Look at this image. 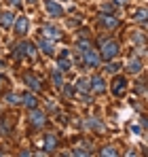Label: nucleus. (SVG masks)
Returning a JSON list of instances; mask_svg holds the SVG:
<instances>
[{
  "label": "nucleus",
  "mask_w": 148,
  "mask_h": 157,
  "mask_svg": "<svg viewBox=\"0 0 148 157\" xmlns=\"http://www.w3.org/2000/svg\"><path fill=\"white\" fill-rule=\"evenodd\" d=\"M91 91H95V94L106 91V83H104V78H102V77H93V78H91Z\"/></svg>",
  "instance_id": "obj_14"
},
{
  "label": "nucleus",
  "mask_w": 148,
  "mask_h": 157,
  "mask_svg": "<svg viewBox=\"0 0 148 157\" xmlns=\"http://www.w3.org/2000/svg\"><path fill=\"white\" fill-rule=\"evenodd\" d=\"M72 153H74V155H91V149H87L85 144H78Z\"/></svg>",
  "instance_id": "obj_22"
},
{
  "label": "nucleus",
  "mask_w": 148,
  "mask_h": 157,
  "mask_svg": "<svg viewBox=\"0 0 148 157\" xmlns=\"http://www.w3.org/2000/svg\"><path fill=\"white\" fill-rule=\"evenodd\" d=\"M133 19L140 21V24H146V21H148V11H146V9H138L135 15H133Z\"/></svg>",
  "instance_id": "obj_20"
},
{
  "label": "nucleus",
  "mask_w": 148,
  "mask_h": 157,
  "mask_svg": "<svg viewBox=\"0 0 148 157\" xmlns=\"http://www.w3.org/2000/svg\"><path fill=\"white\" fill-rule=\"evenodd\" d=\"M30 121H32V125H34V128H43V125L47 123V117H45V113H43V110L32 108V113H30Z\"/></svg>",
  "instance_id": "obj_4"
},
{
  "label": "nucleus",
  "mask_w": 148,
  "mask_h": 157,
  "mask_svg": "<svg viewBox=\"0 0 148 157\" xmlns=\"http://www.w3.org/2000/svg\"><path fill=\"white\" fill-rule=\"evenodd\" d=\"M28 28H30V21H28V17H24V15L15 17V24H13V30H15L17 34H25V32H28Z\"/></svg>",
  "instance_id": "obj_7"
},
{
  "label": "nucleus",
  "mask_w": 148,
  "mask_h": 157,
  "mask_svg": "<svg viewBox=\"0 0 148 157\" xmlns=\"http://www.w3.org/2000/svg\"><path fill=\"white\" fill-rule=\"evenodd\" d=\"M89 47H91V45H89L87 40H80V43H78V49H80V51H85V49H89Z\"/></svg>",
  "instance_id": "obj_27"
},
{
  "label": "nucleus",
  "mask_w": 148,
  "mask_h": 157,
  "mask_svg": "<svg viewBox=\"0 0 148 157\" xmlns=\"http://www.w3.org/2000/svg\"><path fill=\"white\" fill-rule=\"evenodd\" d=\"M51 78H53V85L55 87H59V89L64 87V75H61V70H53L51 72Z\"/></svg>",
  "instance_id": "obj_17"
},
{
  "label": "nucleus",
  "mask_w": 148,
  "mask_h": 157,
  "mask_svg": "<svg viewBox=\"0 0 148 157\" xmlns=\"http://www.w3.org/2000/svg\"><path fill=\"white\" fill-rule=\"evenodd\" d=\"M15 53H17V57H21V55H30V57H34V55H36V47H34L32 43H19L17 49H15Z\"/></svg>",
  "instance_id": "obj_5"
},
{
  "label": "nucleus",
  "mask_w": 148,
  "mask_h": 157,
  "mask_svg": "<svg viewBox=\"0 0 148 157\" xmlns=\"http://www.w3.org/2000/svg\"><path fill=\"white\" fill-rule=\"evenodd\" d=\"M38 47L43 49V53H47V55H55V47H53V40H51V38L38 40Z\"/></svg>",
  "instance_id": "obj_13"
},
{
  "label": "nucleus",
  "mask_w": 148,
  "mask_h": 157,
  "mask_svg": "<svg viewBox=\"0 0 148 157\" xmlns=\"http://www.w3.org/2000/svg\"><path fill=\"white\" fill-rule=\"evenodd\" d=\"M119 68H121V64H106V72H110V75H114V72H119Z\"/></svg>",
  "instance_id": "obj_26"
},
{
  "label": "nucleus",
  "mask_w": 148,
  "mask_h": 157,
  "mask_svg": "<svg viewBox=\"0 0 148 157\" xmlns=\"http://www.w3.org/2000/svg\"><path fill=\"white\" fill-rule=\"evenodd\" d=\"M61 91H64V96H66V98H72V96H74V85H64V87H61Z\"/></svg>",
  "instance_id": "obj_25"
},
{
  "label": "nucleus",
  "mask_w": 148,
  "mask_h": 157,
  "mask_svg": "<svg viewBox=\"0 0 148 157\" xmlns=\"http://www.w3.org/2000/svg\"><path fill=\"white\" fill-rule=\"evenodd\" d=\"M57 149V136L55 134H45V151L53 153Z\"/></svg>",
  "instance_id": "obj_10"
},
{
  "label": "nucleus",
  "mask_w": 148,
  "mask_h": 157,
  "mask_svg": "<svg viewBox=\"0 0 148 157\" xmlns=\"http://www.w3.org/2000/svg\"><path fill=\"white\" fill-rule=\"evenodd\" d=\"M45 11L49 13L51 17H61V15H64L61 4H59V2H55V0H45Z\"/></svg>",
  "instance_id": "obj_3"
},
{
  "label": "nucleus",
  "mask_w": 148,
  "mask_h": 157,
  "mask_svg": "<svg viewBox=\"0 0 148 157\" xmlns=\"http://www.w3.org/2000/svg\"><path fill=\"white\" fill-rule=\"evenodd\" d=\"M114 2H117V4H127L129 0H114Z\"/></svg>",
  "instance_id": "obj_29"
},
{
  "label": "nucleus",
  "mask_w": 148,
  "mask_h": 157,
  "mask_svg": "<svg viewBox=\"0 0 148 157\" xmlns=\"http://www.w3.org/2000/svg\"><path fill=\"white\" fill-rule=\"evenodd\" d=\"M59 70L64 72V70H68L70 68V62H68V51H61V55H59Z\"/></svg>",
  "instance_id": "obj_19"
},
{
  "label": "nucleus",
  "mask_w": 148,
  "mask_h": 157,
  "mask_svg": "<svg viewBox=\"0 0 148 157\" xmlns=\"http://www.w3.org/2000/svg\"><path fill=\"white\" fill-rule=\"evenodd\" d=\"M9 2H11V4H19L21 0H9Z\"/></svg>",
  "instance_id": "obj_30"
},
{
  "label": "nucleus",
  "mask_w": 148,
  "mask_h": 157,
  "mask_svg": "<svg viewBox=\"0 0 148 157\" xmlns=\"http://www.w3.org/2000/svg\"><path fill=\"white\" fill-rule=\"evenodd\" d=\"M0 134H2V132H0Z\"/></svg>",
  "instance_id": "obj_32"
},
{
  "label": "nucleus",
  "mask_w": 148,
  "mask_h": 157,
  "mask_svg": "<svg viewBox=\"0 0 148 157\" xmlns=\"http://www.w3.org/2000/svg\"><path fill=\"white\" fill-rule=\"evenodd\" d=\"M83 59H85V64H87V66L95 68V66H99V62H102V55L89 47V49H85V51H83Z\"/></svg>",
  "instance_id": "obj_2"
},
{
  "label": "nucleus",
  "mask_w": 148,
  "mask_h": 157,
  "mask_svg": "<svg viewBox=\"0 0 148 157\" xmlns=\"http://www.w3.org/2000/svg\"><path fill=\"white\" fill-rule=\"evenodd\" d=\"M99 24H102L104 28H108V30H114V28H119V19L104 13V15H99Z\"/></svg>",
  "instance_id": "obj_8"
},
{
  "label": "nucleus",
  "mask_w": 148,
  "mask_h": 157,
  "mask_svg": "<svg viewBox=\"0 0 148 157\" xmlns=\"http://www.w3.org/2000/svg\"><path fill=\"white\" fill-rule=\"evenodd\" d=\"M99 55L102 59H114L119 55V43L112 38H99Z\"/></svg>",
  "instance_id": "obj_1"
},
{
  "label": "nucleus",
  "mask_w": 148,
  "mask_h": 157,
  "mask_svg": "<svg viewBox=\"0 0 148 157\" xmlns=\"http://www.w3.org/2000/svg\"><path fill=\"white\" fill-rule=\"evenodd\" d=\"M142 70V62L138 59V57H133L129 64H127V72H131V75H138Z\"/></svg>",
  "instance_id": "obj_15"
},
{
  "label": "nucleus",
  "mask_w": 148,
  "mask_h": 157,
  "mask_svg": "<svg viewBox=\"0 0 148 157\" xmlns=\"http://www.w3.org/2000/svg\"><path fill=\"white\" fill-rule=\"evenodd\" d=\"M6 102H9V104H21V96L9 94V96H6Z\"/></svg>",
  "instance_id": "obj_24"
},
{
  "label": "nucleus",
  "mask_w": 148,
  "mask_h": 157,
  "mask_svg": "<svg viewBox=\"0 0 148 157\" xmlns=\"http://www.w3.org/2000/svg\"><path fill=\"white\" fill-rule=\"evenodd\" d=\"M2 85H6V77H4V75H0V87H2Z\"/></svg>",
  "instance_id": "obj_28"
},
{
  "label": "nucleus",
  "mask_w": 148,
  "mask_h": 157,
  "mask_svg": "<svg viewBox=\"0 0 148 157\" xmlns=\"http://www.w3.org/2000/svg\"><path fill=\"white\" fill-rule=\"evenodd\" d=\"M99 155H110V157H114V155H119V153H117V149H114V147H104V149H102V151H99Z\"/></svg>",
  "instance_id": "obj_23"
},
{
  "label": "nucleus",
  "mask_w": 148,
  "mask_h": 157,
  "mask_svg": "<svg viewBox=\"0 0 148 157\" xmlns=\"http://www.w3.org/2000/svg\"><path fill=\"white\" fill-rule=\"evenodd\" d=\"M125 91H127V81H125L123 77H117L112 81V94H114L117 98H121Z\"/></svg>",
  "instance_id": "obj_6"
},
{
  "label": "nucleus",
  "mask_w": 148,
  "mask_h": 157,
  "mask_svg": "<svg viewBox=\"0 0 148 157\" xmlns=\"http://www.w3.org/2000/svg\"><path fill=\"white\" fill-rule=\"evenodd\" d=\"M76 89H80V91H91V78H78V81H76Z\"/></svg>",
  "instance_id": "obj_18"
},
{
  "label": "nucleus",
  "mask_w": 148,
  "mask_h": 157,
  "mask_svg": "<svg viewBox=\"0 0 148 157\" xmlns=\"http://www.w3.org/2000/svg\"><path fill=\"white\" fill-rule=\"evenodd\" d=\"M85 128H87V130L99 132V130H102V121H98V119H93V117H91V119H87V121H85Z\"/></svg>",
  "instance_id": "obj_21"
},
{
  "label": "nucleus",
  "mask_w": 148,
  "mask_h": 157,
  "mask_svg": "<svg viewBox=\"0 0 148 157\" xmlns=\"http://www.w3.org/2000/svg\"><path fill=\"white\" fill-rule=\"evenodd\" d=\"M21 104H24L25 108H30V110H32V108H36V106H38V98H36L34 94H24V96H21Z\"/></svg>",
  "instance_id": "obj_12"
},
{
  "label": "nucleus",
  "mask_w": 148,
  "mask_h": 157,
  "mask_svg": "<svg viewBox=\"0 0 148 157\" xmlns=\"http://www.w3.org/2000/svg\"><path fill=\"white\" fill-rule=\"evenodd\" d=\"M43 32H45V36H47V38H51V40L61 36V30H57L55 26H45V30H43Z\"/></svg>",
  "instance_id": "obj_16"
},
{
  "label": "nucleus",
  "mask_w": 148,
  "mask_h": 157,
  "mask_svg": "<svg viewBox=\"0 0 148 157\" xmlns=\"http://www.w3.org/2000/svg\"><path fill=\"white\" fill-rule=\"evenodd\" d=\"M25 2H36V0H25Z\"/></svg>",
  "instance_id": "obj_31"
},
{
  "label": "nucleus",
  "mask_w": 148,
  "mask_h": 157,
  "mask_svg": "<svg viewBox=\"0 0 148 157\" xmlns=\"http://www.w3.org/2000/svg\"><path fill=\"white\" fill-rule=\"evenodd\" d=\"M24 83L30 87V89H34V91L40 89V81H38V77H34V75H30V72H25V75H24Z\"/></svg>",
  "instance_id": "obj_11"
},
{
  "label": "nucleus",
  "mask_w": 148,
  "mask_h": 157,
  "mask_svg": "<svg viewBox=\"0 0 148 157\" xmlns=\"http://www.w3.org/2000/svg\"><path fill=\"white\" fill-rule=\"evenodd\" d=\"M15 24V15L11 13V11H6V13H2L0 15V28H4V30H11Z\"/></svg>",
  "instance_id": "obj_9"
}]
</instances>
